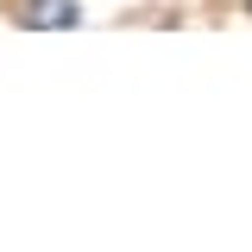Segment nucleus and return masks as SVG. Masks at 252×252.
I'll return each instance as SVG.
<instances>
[{
	"instance_id": "f257e3e1",
	"label": "nucleus",
	"mask_w": 252,
	"mask_h": 252,
	"mask_svg": "<svg viewBox=\"0 0 252 252\" xmlns=\"http://www.w3.org/2000/svg\"><path fill=\"white\" fill-rule=\"evenodd\" d=\"M19 19L38 32H69V26H82V0H26Z\"/></svg>"
}]
</instances>
